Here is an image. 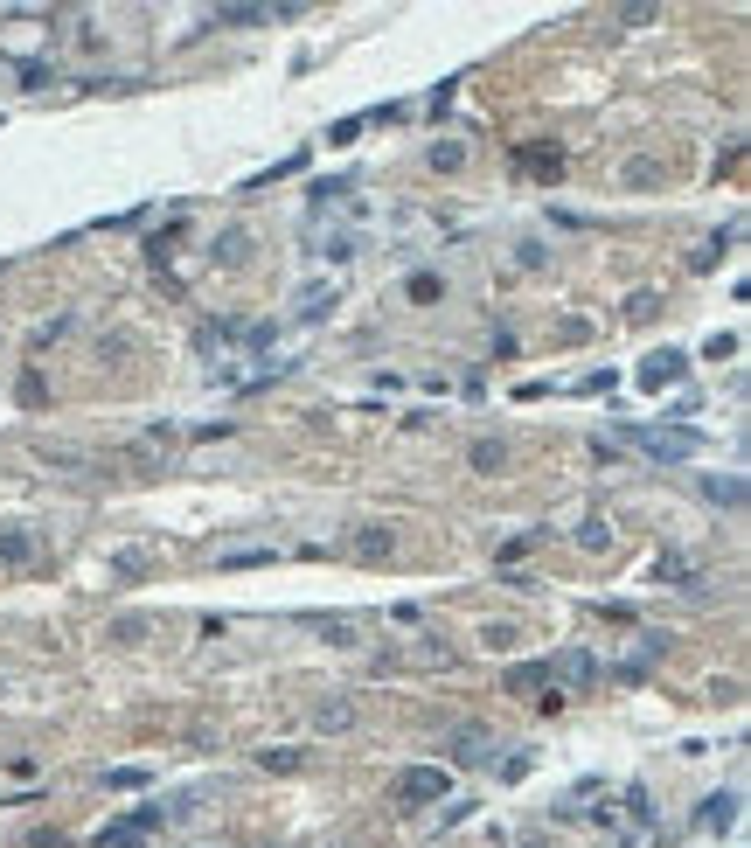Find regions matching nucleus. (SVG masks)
<instances>
[{"instance_id": "obj_1", "label": "nucleus", "mask_w": 751, "mask_h": 848, "mask_svg": "<svg viewBox=\"0 0 751 848\" xmlns=\"http://www.w3.org/2000/svg\"><path fill=\"white\" fill-rule=\"evenodd\" d=\"M633 445H640L647 459H661V466H682V459L703 452V431H689V424H668V431H661V424H640Z\"/></svg>"}, {"instance_id": "obj_2", "label": "nucleus", "mask_w": 751, "mask_h": 848, "mask_svg": "<svg viewBox=\"0 0 751 848\" xmlns=\"http://www.w3.org/2000/svg\"><path fill=\"white\" fill-rule=\"evenodd\" d=\"M404 807H432V800H446L452 793V772L446 765H411V772H397V786H390Z\"/></svg>"}, {"instance_id": "obj_3", "label": "nucleus", "mask_w": 751, "mask_h": 848, "mask_svg": "<svg viewBox=\"0 0 751 848\" xmlns=\"http://www.w3.org/2000/svg\"><path fill=\"white\" fill-rule=\"evenodd\" d=\"M543 675H550V689H592V682H599V661H592L585 647H571V654L543 661Z\"/></svg>"}, {"instance_id": "obj_4", "label": "nucleus", "mask_w": 751, "mask_h": 848, "mask_svg": "<svg viewBox=\"0 0 751 848\" xmlns=\"http://www.w3.org/2000/svg\"><path fill=\"white\" fill-rule=\"evenodd\" d=\"M446 751L459 758V765H494V751H501V744H494V730L466 723V730H452V737H446Z\"/></svg>"}, {"instance_id": "obj_5", "label": "nucleus", "mask_w": 751, "mask_h": 848, "mask_svg": "<svg viewBox=\"0 0 751 848\" xmlns=\"http://www.w3.org/2000/svg\"><path fill=\"white\" fill-rule=\"evenodd\" d=\"M300 7H216L209 28H258V21H293Z\"/></svg>"}, {"instance_id": "obj_6", "label": "nucleus", "mask_w": 751, "mask_h": 848, "mask_svg": "<svg viewBox=\"0 0 751 848\" xmlns=\"http://www.w3.org/2000/svg\"><path fill=\"white\" fill-rule=\"evenodd\" d=\"M682 369H689V355L661 348V355H647V362H640V390H668V383H682Z\"/></svg>"}, {"instance_id": "obj_7", "label": "nucleus", "mask_w": 751, "mask_h": 848, "mask_svg": "<svg viewBox=\"0 0 751 848\" xmlns=\"http://www.w3.org/2000/svg\"><path fill=\"white\" fill-rule=\"evenodd\" d=\"M466 466H473V473H501V466H508V445H501V438H473V445H466Z\"/></svg>"}, {"instance_id": "obj_8", "label": "nucleus", "mask_w": 751, "mask_h": 848, "mask_svg": "<svg viewBox=\"0 0 751 848\" xmlns=\"http://www.w3.org/2000/svg\"><path fill=\"white\" fill-rule=\"evenodd\" d=\"M501 689H508V696H536V689H550V675H543V661H522V668H508Z\"/></svg>"}, {"instance_id": "obj_9", "label": "nucleus", "mask_w": 751, "mask_h": 848, "mask_svg": "<svg viewBox=\"0 0 751 848\" xmlns=\"http://www.w3.org/2000/svg\"><path fill=\"white\" fill-rule=\"evenodd\" d=\"M0 557L21 570V564H35V536L28 529H0Z\"/></svg>"}, {"instance_id": "obj_10", "label": "nucleus", "mask_w": 751, "mask_h": 848, "mask_svg": "<svg viewBox=\"0 0 751 848\" xmlns=\"http://www.w3.org/2000/svg\"><path fill=\"white\" fill-rule=\"evenodd\" d=\"M515 160H522L529 174H543V181H557V174H564V153H543V146H522Z\"/></svg>"}, {"instance_id": "obj_11", "label": "nucleus", "mask_w": 751, "mask_h": 848, "mask_svg": "<svg viewBox=\"0 0 751 848\" xmlns=\"http://www.w3.org/2000/svg\"><path fill=\"white\" fill-rule=\"evenodd\" d=\"M703 828H731L738 821V793H717V800H703V814H696Z\"/></svg>"}, {"instance_id": "obj_12", "label": "nucleus", "mask_w": 751, "mask_h": 848, "mask_svg": "<svg viewBox=\"0 0 751 848\" xmlns=\"http://www.w3.org/2000/svg\"><path fill=\"white\" fill-rule=\"evenodd\" d=\"M654 181H661V160L654 153H633L626 160V188H654Z\"/></svg>"}, {"instance_id": "obj_13", "label": "nucleus", "mask_w": 751, "mask_h": 848, "mask_svg": "<svg viewBox=\"0 0 751 848\" xmlns=\"http://www.w3.org/2000/svg\"><path fill=\"white\" fill-rule=\"evenodd\" d=\"M390 550H397L390 529H362V536H355V557H390Z\"/></svg>"}, {"instance_id": "obj_14", "label": "nucleus", "mask_w": 751, "mask_h": 848, "mask_svg": "<svg viewBox=\"0 0 751 848\" xmlns=\"http://www.w3.org/2000/svg\"><path fill=\"white\" fill-rule=\"evenodd\" d=\"M258 765H265V772H300L306 758L293 751V744H272V751H258Z\"/></svg>"}, {"instance_id": "obj_15", "label": "nucleus", "mask_w": 751, "mask_h": 848, "mask_svg": "<svg viewBox=\"0 0 751 848\" xmlns=\"http://www.w3.org/2000/svg\"><path fill=\"white\" fill-rule=\"evenodd\" d=\"M703 494H710V501H724V508H738V501H745V480H717V473H710V480H703Z\"/></svg>"}, {"instance_id": "obj_16", "label": "nucleus", "mask_w": 751, "mask_h": 848, "mask_svg": "<svg viewBox=\"0 0 751 848\" xmlns=\"http://www.w3.org/2000/svg\"><path fill=\"white\" fill-rule=\"evenodd\" d=\"M327 306H334V292H327V285H306V292H300V320H320Z\"/></svg>"}, {"instance_id": "obj_17", "label": "nucleus", "mask_w": 751, "mask_h": 848, "mask_svg": "<svg viewBox=\"0 0 751 848\" xmlns=\"http://www.w3.org/2000/svg\"><path fill=\"white\" fill-rule=\"evenodd\" d=\"M105 786H119V793H133V786H147V765H112V772H105Z\"/></svg>"}, {"instance_id": "obj_18", "label": "nucleus", "mask_w": 751, "mask_h": 848, "mask_svg": "<svg viewBox=\"0 0 751 848\" xmlns=\"http://www.w3.org/2000/svg\"><path fill=\"white\" fill-rule=\"evenodd\" d=\"M605 543H612V529H605L599 515H592V522H578V550H605Z\"/></svg>"}, {"instance_id": "obj_19", "label": "nucleus", "mask_w": 751, "mask_h": 848, "mask_svg": "<svg viewBox=\"0 0 751 848\" xmlns=\"http://www.w3.org/2000/svg\"><path fill=\"white\" fill-rule=\"evenodd\" d=\"M348 723H355L348 703H320V730H348Z\"/></svg>"}, {"instance_id": "obj_20", "label": "nucleus", "mask_w": 751, "mask_h": 848, "mask_svg": "<svg viewBox=\"0 0 751 848\" xmlns=\"http://www.w3.org/2000/svg\"><path fill=\"white\" fill-rule=\"evenodd\" d=\"M112 570H119V577H147V557H140V550H119V557H112Z\"/></svg>"}, {"instance_id": "obj_21", "label": "nucleus", "mask_w": 751, "mask_h": 848, "mask_svg": "<svg viewBox=\"0 0 751 848\" xmlns=\"http://www.w3.org/2000/svg\"><path fill=\"white\" fill-rule=\"evenodd\" d=\"M654 14H661V7H619V14H612V21H619V28H647V21H654Z\"/></svg>"}, {"instance_id": "obj_22", "label": "nucleus", "mask_w": 751, "mask_h": 848, "mask_svg": "<svg viewBox=\"0 0 751 848\" xmlns=\"http://www.w3.org/2000/svg\"><path fill=\"white\" fill-rule=\"evenodd\" d=\"M480 640H487V647H494V654H508V647H515V626H487V633H480Z\"/></svg>"}, {"instance_id": "obj_23", "label": "nucleus", "mask_w": 751, "mask_h": 848, "mask_svg": "<svg viewBox=\"0 0 751 848\" xmlns=\"http://www.w3.org/2000/svg\"><path fill=\"white\" fill-rule=\"evenodd\" d=\"M362 126H369V119H341V126L327 133V146H348V140H355V133H362Z\"/></svg>"}]
</instances>
